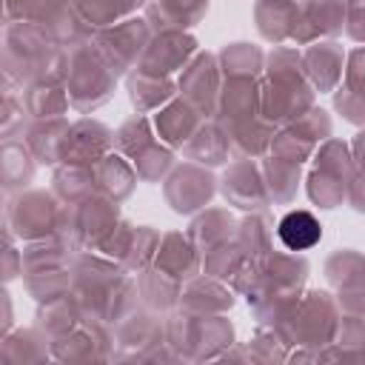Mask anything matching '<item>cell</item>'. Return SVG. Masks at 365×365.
I'll return each mask as SVG.
<instances>
[{
  "label": "cell",
  "mask_w": 365,
  "mask_h": 365,
  "mask_svg": "<svg viewBox=\"0 0 365 365\" xmlns=\"http://www.w3.org/2000/svg\"><path fill=\"white\" fill-rule=\"evenodd\" d=\"M279 240L294 251L311 248L319 240V222L308 211H291L279 222Z\"/></svg>",
  "instance_id": "6da1fadb"
}]
</instances>
